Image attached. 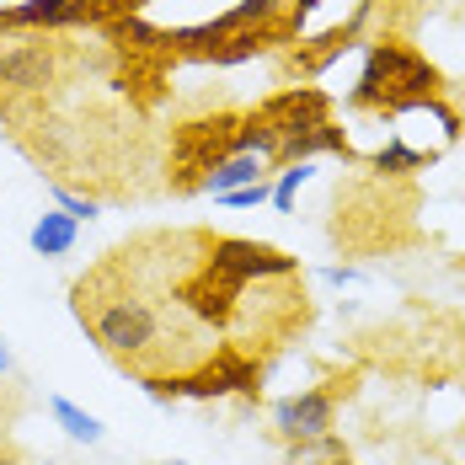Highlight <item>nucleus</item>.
Here are the masks:
<instances>
[{
	"instance_id": "1a4fd4ad",
	"label": "nucleus",
	"mask_w": 465,
	"mask_h": 465,
	"mask_svg": "<svg viewBox=\"0 0 465 465\" xmlns=\"http://www.w3.org/2000/svg\"><path fill=\"white\" fill-rule=\"evenodd\" d=\"M311 177H316V166H311V161H289V166L279 172V183H273V209L289 214V209H294V198H300V187L311 183Z\"/></svg>"
},
{
	"instance_id": "39448f33",
	"label": "nucleus",
	"mask_w": 465,
	"mask_h": 465,
	"mask_svg": "<svg viewBox=\"0 0 465 465\" xmlns=\"http://www.w3.org/2000/svg\"><path fill=\"white\" fill-rule=\"evenodd\" d=\"M262 172H268V161H262V155H225V161H214V166L198 177V187L220 198V193H235V187L257 183Z\"/></svg>"
},
{
	"instance_id": "6e6552de",
	"label": "nucleus",
	"mask_w": 465,
	"mask_h": 465,
	"mask_svg": "<svg viewBox=\"0 0 465 465\" xmlns=\"http://www.w3.org/2000/svg\"><path fill=\"white\" fill-rule=\"evenodd\" d=\"M48 412H54V422H59L70 439H86V444H96V439H102V422H96L92 412H81L75 401H64V396H54V401H48Z\"/></svg>"
},
{
	"instance_id": "f03ea898",
	"label": "nucleus",
	"mask_w": 465,
	"mask_h": 465,
	"mask_svg": "<svg viewBox=\"0 0 465 465\" xmlns=\"http://www.w3.org/2000/svg\"><path fill=\"white\" fill-rule=\"evenodd\" d=\"M59 81V44H48L44 33L27 38H0V92L11 96H38Z\"/></svg>"
},
{
	"instance_id": "f3484780",
	"label": "nucleus",
	"mask_w": 465,
	"mask_h": 465,
	"mask_svg": "<svg viewBox=\"0 0 465 465\" xmlns=\"http://www.w3.org/2000/svg\"><path fill=\"white\" fill-rule=\"evenodd\" d=\"M0 465H22V460H16V455H0Z\"/></svg>"
},
{
	"instance_id": "6ab92c4d",
	"label": "nucleus",
	"mask_w": 465,
	"mask_h": 465,
	"mask_svg": "<svg viewBox=\"0 0 465 465\" xmlns=\"http://www.w3.org/2000/svg\"><path fill=\"white\" fill-rule=\"evenodd\" d=\"M166 465H187V460H166Z\"/></svg>"
},
{
	"instance_id": "4468645a",
	"label": "nucleus",
	"mask_w": 465,
	"mask_h": 465,
	"mask_svg": "<svg viewBox=\"0 0 465 465\" xmlns=\"http://www.w3.org/2000/svg\"><path fill=\"white\" fill-rule=\"evenodd\" d=\"M326 279H331V283H353L359 273H353V268H326Z\"/></svg>"
},
{
	"instance_id": "423d86ee",
	"label": "nucleus",
	"mask_w": 465,
	"mask_h": 465,
	"mask_svg": "<svg viewBox=\"0 0 465 465\" xmlns=\"http://www.w3.org/2000/svg\"><path fill=\"white\" fill-rule=\"evenodd\" d=\"M75 231H81V220H70L64 209H48V214H38V225L27 231V241H33L38 257H64L75 246Z\"/></svg>"
},
{
	"instance_id": "9b49d317",
	"label": "nucleus",
	"mask_w": 465,
	"mask_h": 465,
	"mask_svg": "<svg viewBox=\"0 0 465 465\" xmlns=\"http://www.w3.org/2000/svg\"><path fill=\"white\" fill-rule=\"evenodd\" d=\"M300 450H294V465H326L342 455V444L331 439V433H316V439H294Z\"/></svg>"
},
{
	"instance_id": "f8f14e48",
	"label": "nucleus",
	"mask_w": 465,
	"mask_h": 465,
	"mask_svg": "<svg viewBox=\"0 0 465 465\" xmlns=\"http://www.w3.org/2000/svg\"><path fill=\"white\" fill-rule=\"evenodd\" d=\"M268 198H273V183H268V177H257V183L235 187V193H220V203H225V209H262Z\"/></svg>"
},
{
	"instance_id": "20e7f679",
	"label": "nucleus",
	"mask_w": 465,
	"mask_h": 465,
	"mask_svg": "<svg viewBox=\"0 0 465 465\" xmlns=\"http://www.w3.org/2000/svg\"><path fill=\"white\" fill-rule=\"evenodd\" d=\"M331 418H337L331 391H300V396H283L279 407H273V422H279L283 439H316V433H331Z\"/></svg>"
},
{
	"instance_id": "a211bd4d",
	"label": "nucleus",
	"mask_w": 465,
	"mask_h": 465,
	"mask_svg": "<svg viewBox=\"0 0 465 465\" xmlns=\"http://www.w3.org/2000/svg\"><path fill=\"white\" fill-rule=\"evenodd\" d=\"M326 465H353V460H348V455H337V460H326Z\"/></svg>"
},
{
	"instance_id": "ddd939ff",
	"label": "nucleus",
	"mask_w": 465,
	"mask_h": 465,
	"mask_svg": "<svg viewBox=\"0 0 465 465\" xmlns=\"http://www.w3.org/2000/svg\"><path fill=\"white\" fill-rule=\"evenodd\" d=\"M54 209H64L70 220H96V214H102L96 198H81V193H70V187H54Z\"/></svg>"
},
{
	"instance_id": "dca6fc26",
	"label": "nucleus",
	"mask_w": 465,
	"mask_h": 465,
	"mask_svg": "<svg viewBox=\"0 0 465 465\" xmlns=\"http://www.w3.org/2000/svg\"><path fill=\"white\" fill-rule=\"evenodd\" d=\"M113 5H129V11H140V5H150V0H113Z\"/></svg>"
},
{
	"instance_id": "7ed1b4c3",
	"label": "nucleus",
	"mask_w": 465,
	"mask_h": 465,
	"mask_svg": "<svg viewBox=\"0 0 465 465\" xmlns=\"http://www.w3.org/2000/svg\"><path fill=\"white\" fill-rule=\"evenodd\" d=\"M96 0H16V5H5L0 11V27L11 33V27H44V33H54V27H81V22H92Z\"/></svg>"
},
{
	"instance_id": "9d476101",
	"label": "nucleus",
	"mask_w": 465,
	"mask_h": 465,
	"mask_svg": "<svg viewBox=\"0 0 465 465\" xmlns=\"http://www.w3.org/2000/svg\"><path fill=\"white\" fill-rule=\"evenodd\" d=\"M422 161H428L422 150H407L401 140H391V144H385V150H380V155L370 161V166L380 172V177H407V172H418Z\"/></svg>"
},
{
	"instance_id": "2eb2a0df",
	"label": "nucleus",
	"mask_w": 465,
	"mask_h": 465,
	"mask_svg": "<svg viewBox=\"0 0 465 465\" xmlns=\"http://www.w3.org/2000/svg\"><path fill=\"white\" fill-rule=\"evenodd\" d=\"M0 374H11V353H5V342H0Z\"/></svg>"
},
{
	"instance_id": "0eeeda50",
	"label": "nucleus",
	"mask_w": 465,
	"mask_h": 465,
	"mask_svg": "<svg viewBox=\"0 0 465 465\" xmlns=\"http://www.w3.org/2000/svg\"><path fill=\"white\" fill-rule=\"evenodd\" d=\"M268 44H273V33H268V27H241V33H231V38L209 44V59H214V64H241V59L262 54Z\"/></svg>"
},
{
	"instance_id": "f257e3e1",
	"label": "nucleus",
	"mask_w": 465,
	"mask_h": 465,
	"mask_svg": "<svg viewBox=\"0 0 465 465\" xmlns=\"http://www.w3.org/2000/svg\"><path fill=\"white\" fill-rule=\"evenodd\" d=\"M439 96V70L401 44H370L364 54V75L353 86V107H385V113H407V107H433Z\"/></svg>"
}]
</instances>
